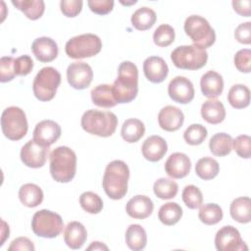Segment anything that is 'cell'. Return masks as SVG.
Here are the masks:
<instances>
[{
	"label": "cell",
	"instance_id": "cell-1",
	"mask_svg": "<svg viewBox=\"0 0 251 251\" xmlns=\"http://www.w3.org/2000/svg\"><path fill=\"white\" fill-rule=\"evenodd\" d=\"M117 103H129L138 92V70L130 61H124L118 69V77L112 84Z\"/></svg>",
	"mask_w": 251,
	"mask_h": 251
},
{
	"label": "cell",
	"instance_id": "cell-2",
	"mask_svg": "<svg viewBox=\"0 0 251 251\" xmlns=\"http://www.w3.org/2000/svg\"><path fill=\"white\" fill-rule=\"evenodd\" d=\"M129 169L122 160L110 162L104 172L102 185L107 196L113 200H120L127 192Z\"/></svg>",
	"mask_w": 251,
	"mask_h": 251
},
{
	"label": "cell",
	"instance_id": "cell-3",
	"mask_svg": "<svg viewBox=\"0 0 251 251\" xmlns=\"http://www.w3.org/2000/svg\"><path fill=\"white\" fill-rule=\"evenodd\" d=\"M76 155L68 146H59L50 154V174L57 182H70L75 176Z\"/></svg>",
	"mask_w": 251,
	"mask_h": 251
},
{
	"label": "cell",
	"instance_id": "cell-4",
	"mask_svg": "<svg viewBox=\"0 0 251 251\" xmlns=\"http://www.w3.org/2000/svg\"><path fill=\"white\" fill-rule=\"evenodd\" d=\"M80 125L90 134L108 137L115 132L118 126V118L114 113L109 111L90 109L83 113Z\"/></svg>",
	"mask_w": 251,
	"mask_h": 251
},
{
	"label": "cell",
	"instance_id": "cell-5",
	"mask_svg": "<svg viewBox=\"0 0 251 251\" xmlns=\"http://www.w3.org/2000/svg\"><path fill=\"white\" fill-rule=\"evenodd\" d=\"M184 31L190 37L193 45L206 49L216 41V33L209 22L198 15H191L184 22Z\"/></svg>",
	"mask_w": 251,
	"mask_h": 251
},
{
	"label": "cell",
	"instance_id": "cell-6",
	"mask_svg": "<svg viewBox=\"0 0 251 251\" xmlns=\"http://www.w3.org/2000/svg\"><path fill=\"white\" fill-rule=\"evenodd\" d=\"M1 128L8 139L14 141L22 139L28 128L24 110L16 106L6 108L1 115Z\"/></svg>",
	"mask_w": 251,
	"mask_h": 251
},
{
	"label": "cell",
	"instance_id": "cell-7",
	"mask_svg": "<svg viewBox=\"0 0 251 251\" xmlns=\"http://www.w3.org/2000/svg\"><path fill=\"white\" fill-rule=\"evenodd\" d=\"M60 83L61 74L53 67H44L33 79V94L40 101H50L54 98Z\"/></svg>",
	"mask_w": 251,
	"mask_h": 251
},
{
	"label": "cell",
	"instance_id": "cell-8",
	"mask_svg": "<svg viewBox=\"0 0 251 251\" xmlns=\"http://www.w3.org/2000/svg\"><path fill=\"white\" fill-rule=\"evenodd\" d=\"M102 49V41L93 33H84L69 39L65 46L66 54L73 59H83L95 56Z\"/></svg>",
	"mask_w": 251,
	"mask_h": 251
},
{
	"label": "cell",
	"instance_id": "cell-9",
	"mask_svg": "<svg viewBox=\"0 0 251 251\" xmlns=\"http://www.w3.org/2000/svg\"><path fill=\"white\" fill-rule=\"evenodd\" d=\"M171 59L176 68L194 71L206 65L208 53L205 49L195 45H181L173 50Z\"/></svg>",
	"mask_w": 251,
	"mask_h": 251
},
{
	"label": "cell",
	"instance_id": "cell-10",
	"mask_svg": "<svg viewBox=\"0 0 251 251\" xmlns=\"http://www.w3.org/2000/svg\"><path fill=\"white\" fill-rule=\"evenodd\" d=\"M62 217L52 211L42 209L37 211L31 220V229L39 237L54 238L63 230Z\"/></svg>",
	"mask_w": 251,
	"mask_h": 251
},
{
	"label": "cell",
	"instance_id": "cell-11",
	"mask_svg": "<svg viewBox=\"0 0 251 251\" xmlns=\"http://www.w3.org/2000/svg\"><path fill=\"white\" fill-rule=\"evenodd\" d=\"M215 245L219 251L248 250L237 228L233 226H225L220 228L215 236Z\"/></svg>",
	"mask_w": 251,
	"mask_h": 251
},
{
	"label": "cell",
	"instance_id": "cell-12",
	"mask_svg": "<svg viewBox=\"0 0 251 251\" xmlns=\"http://www.w3.org/2000/svg\"><path fill=\"white\" fill-rule=\"evenodd\" d=\"M49 147L37 143L35 140H28L21 149V160L28 168L37 169L44 166Z\"/></svg>",
	"mask_w": 251,
	"mask_h": 251
},
{
	"label": "cell",
	"instance_id": "cell-13",
	"mask_svg": "<svg viewBox=\"0 0 251 251\" xmlns=\"http://www.w3.org/2000/svg\"><path fill=\"white\" fill-rule=\"evenodd\" d=\"M93 77L92 68L84 62H74L68 66L67 79L70 85L81 90L87 88Z\"/></svg>",
	"mask_w": 251,
	"mask_h": 251
},
{
	"label": "cell",
	"instance_id": "cell-14",
	"mask_svg": "<svg viewBox=\"0 0 251 251\" xmlns=\"http://www.w3.org/2000/svg\"><path fill=\"white\" fill-rule=\"evenodd\" d=\"M168 93L173 101L179 104H187L194 98V87L187 77L177 75L170 81Z\"/></svg>",
	"mask_w": 251,
	"mask_h": 251
},
{
	"label": "cell",
	"instance_id": "cell-15",
	"mask_svg": "<svg viewBox=\"0 0 251 251\" xmlns=\"http://www.w3.org/2000/svg\"><path fill=\"white\" fill-rule=\"evenodd\" d=\"M61 136V126L52 120H43L39 122L33 130V140L37 143L49 147L55 143Z\"/></svg>",
	"mask_w": 251,
	"mask_h": 251
},
{
	"label": "cell",
	"instance_id": "cell-16",
	"mask_svg": "<svg viewBox=\"0 0 251 251\" xmlns=\"http://www.w3.org/2000/svg\"><path fill=\"white\" fill-rule=\"evenodd\" d=\"M191 169V161L187 155L176 152L169 156L165 163V171L172 178L185 177Z\"/></svg>",
	"mask_w": 251,
	"mask_h": 251
},
{
	"label": "cell",
	"instance_id": "cell-17",
	"mask_svg": "<svg viewBox=\"0 0 251 251\" xmlns=\"http://www.w3.org/2000/svg\"><path fill=\"white\" fill-rule=\"evenodd\" d=\"M143 72L149 81L160 83L166 79L169 74V68L163 58L150 56L143 62Z\"/></svg>",
	"mask_w": 251,
	"mask_h": 251
},
{
	"label": "cell",
	"instance_id": "cell-18",
	"mask_svg": "<svg viewBox=\"0 0 251 251\" xmlns=\"http://www.w3.org/2000/svg\"><path fill=\"white\" fill-rule=\"evenodd\" d=\"M183 121L184 116L182 111L176 106H165L158 114L159 126L166 131H176L179 129Z\"/></svg>",
	"mask_w": 251,
	"mask_h": 251
},
{
	"label": "cell",
	"instance_id": "cell-19",
	"mask_svg": "<svg viewBox=\"0 0 251 251\" xmlns=\"http://www.w3.org/2000/svg\"><path fill=\"white\" fill-rule=\"evenodd\" d=\"M31 50L35 58L42 63L55 60L59 52L58 45L55 40L47 36L36 38L31 44Z\"/></svg>",
	"mask_w": 251,
	"mask_h": 251
},
{
	"label": "cell",
	"instance_id": "cell-20",
	"mask_svg": "<svg viewBox=\"0 0 251 251\" xmlns=\"http://www.w3.org/2000/svg\"><path fill=\"white\" fill-rule=\"evenodd\" d=\"M154 209L152 200L145 195H135L130 198L126 206V214L133 218L143 220L149 217Z\"/></svg>",
	"mask_w": 251,
	"mask_h": 251
},
{
	"label": "cell",
	"instance_id": "cell-21",
	"mask_svg": "<svg viewBox=\"0 0 251 251\" xmlns=\"http://www.w3.org/2000/svg\"><path fill=\"white\" fill-rule=\"evenodd\" d=\"M143 157L150 162L160 161L168 151L166 140L159 135H151L145 139L141 146Z\"/></svg>",
	"mask_w": 251,
	"mask_h": 251
},
{
	"label": "cell",
	"instance_id": "cell-22",
	"mask_svg": "<svg viewBox=\"0 0 251 251\" xmlns=\"http://www.w3.org/2000/svg\"><path fill=\"white\" fill-rule=\"evenodd\" d=\"M200 87L204 96L215 99L220 96L224 90L223 76L215 71H208L200 79Z\"/></svg>",
	"mask_w": 251,
	"mask_h": 251
},
{
	"label": "cell",
	"instance_id": "cell-23",
	"mask_svg": "<svg viewBox=\"0 0 251 251\" xmlns=\"http://www.w3.org/2000/svg\"><path fill=\"white\" fill-rule=\"evenodd\" d=\"M87 231L84 226L79 222H71L67 225L64 231V240L68 247L79 249L85 243Z\"/></svg>",
	"mask_w": 251,
	"mask_h": 251
},
{
	"label": "cell",
	"instance_id": "cell-24",
	"mask_svg": "<svg viewBox=\"0 0 251 251\" xmlns=\"http://www.w3.org/2000/svg\"><path fill=\"white\" fill-rule=\"evenodd\" d=\"M201 116L207 123L218 125L226 118L225 106L217 99H209L201 106Z\"/></svg>",
	"mask_w": 251,
	"mask_h": 251
},
{
	"label": "cell",
	"instance_id": "cell-25",
	"mask_svg": "<svg viewBox=\"0 0 251 251\" xmlns=\"http://www.w3.org/2000/svg\"><path fill=\"white\" fill-rule=\"evenodd\" d=\"M19 199L24 206L34 208L42 203L43 191L34 183H25L19 189Z\"/></svg>",
	"mask_w": 251,
	"mask_h": 251
},
{
	"label": "cell",
	"instance_id": "cell-26",
	"mask_svg": "<svg viewBox=\"0 0 251 251\" xmlns=\"http://www.w3.org/2000/svg\"><path fill=\"white\" fill-rule=\"evenodd\" d=\"M231 218L240 223L247 224L251 221V200L249 197L235 198L229 207Z\"/></svg>",
	"mask_w": 251,
	"mask_h": 251
},
{
	"label": "cell",
	"instance_id": "cell-27",
	"mask_svg": "<svg viewBox=\"0 0 251 251\" xmlns=\"http://www.w3.org/2000/svg\"><path fill=\"white\" fill-rule=\"evenodd\" d=\"M90 94L92 103L98 107L112 108L118 104L114 98L111 84H99L91 90Z\"/></svg>",
	"mask_w": 251,
	"mask_h": 251
},
{
	"label": "cell",
	"instance_id": "cell-28",
	"mask_svg": "<svg viewBox=\"0 0 251 251\" xmlns=\"http://www.w3.org/2000/svg\"><path fill=\"white\" fill-rule=\"evenodd\" d=\"M126 243L127 247L133 251L144 249L147 243L145 229L140 225H130L126 231Z\"/></svg>",
	"mask_w": 251,
	"mask_h": 251
},
{
	"label": "cell",
	"instance_id": "cell-29",
	"mask_svg": "<svg viewBox=\"0 0 251 251\" xmlns=\"http://www.w3.org/2000/svg\"><path fill=\"white\" fill-rule=\"evenodd\" d=\"M157 16L154 10L149 7H141L131 15V24L138 30H146L151 28L156 23Z\"/></svg>",
	"mask_w": 251,
	"mask_h": 251
},
{
	"label": "cell",
	"instance_id": "cell-30",
	"mask_svg": "<svg viewBox=\"0 0 251 251\" xmlns=\"http://www.w3.org/2000/svg\"><path fill=\"white\" fill-rule=\"evenodd\" d=\"M145 132L144 124L138 119H127L124 122L121 129L122 137L128 143L137 142Z\"/></svg>",
	"mask_w": 251,
	"mask_h": 251
},
{
	"label": "cell",
	"instance_id": "cell-31",
	"mask_svg": "<svg viewBox=\"0 0 251 251\" xmlns=\"http://www.w3.org/2000/svg\"><path fill=\"white\" fill-rule=\"evenodd\" d=\"M209 149L215 156H226L232 150V137L226 132L216 133L209 141Z\"/></svg>",
	"mask_w": 251,
	"mask_h": 251
},
{
	"label": "cell",
	"instance_id": "cell-32",
	"mask_svg": "<svg viewBox=\"0 0 251 251\" xmlns=\"http://www.w3.org/2000/svg\"><path fill=\"white\" fill-rule=\"evenodd\" d=\"M12 4L29 20L39 19L45 10V3L42 0H13Z\"/></svg>",
	"mask_w": 251,
	"mask_h": 251
},
{
	"label": "cell",
	"instance_id": "cell-33",
	"mask_svg": "<svg viewBox=\"0 0 251 251\" xmlns=\"http://www.w3.org/2000/svg\"><path fill=\"white\" fill-rule=\"evenodd\" d=\"M228 103L235 109L246 108L250 103V90L244 84H234L227 93Z\"/></svg>",
	"mask_w": 251,
	"mask_h": 251
},
{
	"label": "cell",
	"instance_id": "cell-34",
	"mask_svg": "<svg viewBox=\"0 0 251 251\" xmlns=\"http://www.w3.org/2000/svg\"><path fill=\"white\" fill-rule=\"evenodd\" d=\"M182 217V209L176 202H168L159 209L158 218L160 222L166 226H174Z\"/></svg>",
	"mask_w": 251,
	"mask_h": 251
},
{
	"label": "cell",
	"instance_id": "cell-35",
	"mask_svg": "<svg viewBox=\"0 0 251 251\" xmlns=\"http://www.w3.org/2000/svg\"><path fill=\"white\" fill-rule=\"evenodd\" d=\"M220 172V165L219 163L211 158V157H204L197 161L195 165V173L196 175L204 180H209L218 176Z\"/></svg>",
	"mask_w": 251,
	"mask_h": 251
},
{
	"label": "cell",
	"instance_id": "cell-36",
	"mask_svg": "<svg viewBox=\"0 0 251 251\" xmlns=\"http://www.w3.org/2000/svg\"><path fill=\"white\" fill-rule=\"evenodd\" d=\"M153 191L155 195L160 199H172L177 194L178 185L173 179L161 177L154 182Z\"/></svg>",
	"mask_w": 251,
	"mask_h": 251
},
{
	"label": "cell",
	"instance_id": "cell-37",
	"mask_svg": "<svg viewBox=\"0 0 251 251\" xmlns=\"http://www.w3.org/2000/svg\"><path fill=\"white\" fill-rule=\"evenodd\" d=\"M224 216L222 208L215 203H207L200 206L198 217L199 220L208 226H213L222 221Z\"/></svg>",
	"mask_w": 251,
	"mask_h": 251
},
{
	"label": "cell",
	"instance_id": "cell-38",
	"mask_svg": "<svg viewBox=\"0 0 251 251\" xmlns=\"http://www.w3.org/2000/svg\"><path fill=\"white\" fill-rule=\"evenodd\" d=\"M79 204L81 208L89 214H98L103 209V201L101 197L92 191L81 193L79 196Z\"/></svg>",
	"mask_w": 251,
	"mask_h": 251
},
{
	"label": "cell",
	"instance_id": "cell-39",
	"mask_svg": "<svg viewBox=\"0 0 251 251\" xmlns=\"http://www.w3.org/2000/svg\"><path fill=\"white\" fill-rule=\"evenodd\" d=\"M175 29L172 25L163 24L159 25L153 33V41L157 46L167 47L175 40Z\"/></svg>",
	"mask_w": 251,
	"mask_h": 251
},
{
	"label": "cell",
	"instance_id": "cell-40",
	"mask_svg": "<svg viewBox=\"0 0 251 251\" xmlns=\"http://www.w3.org/2000/svg\"><path fill=\"white\" fill-rule=\"evenodd\" d=\"M208 131L206 127L200 124L190 125L183 132V138L190 145H199L207 137Z\"/></svg>",
	"mask_w": 251,
	"mask_h": 251
},
{
	"label": "cell",
	"instance_id": "cell-41",
	"mask_svg": "<svg viewBox=\"0 0 251 251\" xmlns=\"http://www.w3.org/2000/svg\"><path fill=\"white\" fill-rule=\"evenodd\" d=\"M181 197L182 201L189 209H197L202 205L203 202V195L201 190L193 184L186 185L183 188Z\"/></svg>",
	"mask_w": 251,
	"mask_h": 251
},
{
	"label": "cell",
	"instance_id": "cell-42",
	"mask_svg": "<svg viewBox=\"0 0 251 251\" xmlns=\"http://www.w3.org/2000/svg\"><path fill=\"white\" fill-rule=\"evenodd\" d=\"M232 147L239 157L249 159L251 156V137L247 134L238 135L232 139Z\"/></svg>",
	"mask_w": 251,
	"mask_h": 251
},
{
	"label": "cell",
	"instance_id": "cell-43",
	"mask_svg": "<svg viewBox=\"0 0 251 251\" xmlns=\"http://www.w3.org/2000/svg\"><path fill=\"white\" fill-rule=\"evenodd\" d=\"M15 59L13 57L4 56L0 59V81L1 82H8L15 78V69H14Z\"/></svg>",
	"mask_w": 251,
	"mask_h": 251
},
{
	"label": "cell",
	"instance_id": "cell-44",
	"mask_svg": "<svg viewBox=\"0 0 251 251\" xmlns=\"http://www.w3.org/2000/svg\"><path fill=\"white\" fill-rule=\"evenodd\" d=\"M236 69L241 73H250L251 69V50L241 49L237 51L233 58Z\"/></svg>",
	"mask_w": 251,
	"mask_h": 251
},
{
	"label": "cell",
	"instance_id": "cell-45",
	"mask_svg": "<svg viewBox=\"0 0 251 251\" xmlns=\"http://www.w3.org/2000/svg\"><path fill=\"white\" fill-rule=\"evenodd\" d=\"M14 69L16 75H26L33 69V61L28 55H23L15 59Z\"/></svg>",
	"mask_w": 251,
	"mask_h": 251
},
{
	"label": "cell",
	"instance_id": "cell-46",
	"mask_svg": "<svg viewBox=\"0 0 251 251\" xmlns=\"http://www.w3.org/2000/svg\"><path fill=\"white\" fill-rule=\"evenodd\" d=\"M61 12L68 18L76 17L82 9L81 0H62L60 2Z\"/></svg>",
	"mask_w": 251,
	"mask_h": 251
},
{
	"label": "cell",
	"instance_id": "cell-47",
	"mask_svg": "<svg viewBox=\"0 0 251 251\" xmlns=\"http://www.w3.org/2000/svg\"><path fill=\"white\" fill-rule=\"evenodd\" d=\"M87 5L89 9L97 15H107L114 7L113 0H88Z\"/></svg>",
	"mask_w": 251,
	"mask_h": 251
},
{
	"label": "cell",
	"instance_id": "cell-48",
	"mask_svg": "<svg viewBox=\"0 0 251 251\" xmlns=\"http://www.w3.org/2000/svg\"><path fill=\"white\" fill-rule=\"evenodd\" d=\"M235 39L242 44L251 43V23L245 22L240 24L234 30Z\"/></svg>",
	"mask_w": 251,
	"mask_h": 251
},
{
	"label": "cell",
	"instance_id": "cell-49",
	"mask_svg": "<svg viewBox=\"0 0 251 251\" xmlns=\"http://www.w3.org/2000/svg\"><path fill=\"white\" fill-rule=\"evenodd\" d=\"M10 251L11 250H28V251H33L34 245L31 240H29L27 237H18L14 239L11 242V245L8 248Z\"/></svg>",
	"mask_w": 251,
	"mask_h": 251
},
{
	"label": "cell",
	"instance_id": "cell-50",
	"mask_svg": "<svg viewBox=\"0 0 251 251\" xmlns=\"http://www.w3.org/2000/svg\"><path fill=\"white\" fill-rule=\"evenodd\" d=\"M233 10L243 17H250L251 15V1L243 0V1H232Z\"/></svg>",
	"mask_w": 251,
	"mask_h": 251
},
{
	"label": "cell",
	"instance_id": "cell-51",
	"mask_svg": "<svg viewBox=\"0 0 251 251\" xmlns=\"http://www.w3.org/2000/svg\"><path fill=\"white\" fill-rule=\"evenodd\" d=\"M108 250V247L99 241H93L91 242L90 246L87 247V250Z\"/></svg>",
	"mask_w": 251,
	"mask_h": 251
},
{
	"label": "cell",
	"instance_id": "cell-52",
	"mask_svg": "<svg viewBox=\"0 0 251 251\" xmlns=\"http://www.w3.org/2000/svg\"><path fill=\"white\" fill-rule=\"evenodd\" d=\"M123 5H131V4H135L136 3V1L135 0H132V1H130V2H124V1H120Z\"/></svg>",
	"mask_w": 251,
	"mask_h": 251
}]
</instances>
